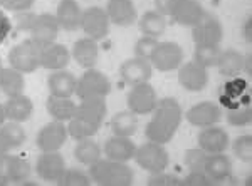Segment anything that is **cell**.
<instances>
[{
  "label": "cell",
  "mask_w": 252,
  "mask_h": 186,
  "mask_svg": "<svg viewBox=\"0 0 252 186\" xmlns=\"http://www.w3.org/2000/svg\"><path fill=\"white\" fill-rule=\"evenodd\" d=\"M152 114V119L145 126L146 139L153 143L168 144L177 134L182 119H184L180 103L175 98L158 99V104Z\"/></svg>",
  "instance_id": "1"
},
{
  "label": "cell",
  "mask_w": 252,
  "mask_h": 186,
  "mask_svg": "<svg viewBox=\"0 0 252 186\" xmlns=\"http://www.w3.org/2000/svg\"><path fill=\"white\" fill-rule=\"evenodd\" d=\"M88 175L94 185L99 186H129L135 181V171L128 163L99 158L88 166Z\"/></svg>",
  "instance_id": "2"
},
{
  "label": "cell",
  "mask_w": 252,
  "mask_h": 186,
  "mask_svg": "<svg viewBox=\"0 0 252 186\" xmlns=\"http://www.w3.org/2000/svg\"><path fill=\"white\" fill-rule=\"evenodd\" d=\"M40 52L42 47L35 44L31 37L20 40L9 51V66L22 74H32L40 67Z\"/></svg>",
  "instance_id": "3"
},
{
  "label": "cell",
  "mask_w": 252,
  "mask_h": 186,
  "mask_svg": "<svg viewBox=\"0 0 252 186\" xmlns=\"http://www.w3.org/2000/svg\"><path fill=\"white\" fill-rule=\"evenodd\" d=\"M133 159L136 161L138 166L148 173L165 171L170 164V156L165 149V144L153 143V141H146V143L136 146Z\"/></svg>",
  "instance_id": "4"
},
{
  "label": "cell",
  "mask_w": 252,
  "mask_h": 186,
  "mask_svg": "<svg viewBox=\"0 0 252 186\" xmlns=\"http://www.w3.org/2000/svg\"><path fill=\"white\" fill-rule=\"evenodd\" d=\"M59 24L54 14H32L29 20V26H27V32H29L31 39L35 44H39L40 47L51 46L58 40L59 35Z\"/></svg>",
  "instance_id": "5"
},
{
  "label": "cell",
  "mask_w": 252,
  "mask_h": 186,
  "mask_svg": "<svg viewBox=\"0 0 252 186\" xmlns=\"http://www.w3.org/2000/svg\"><path fill=\"white\" fill-rule=\"evenodd\" d=\"M111 92V82L104 72L97 71L96 67L86 69L84 74L78 78L76 92L79 99L84 98H108Z\"/></svg>",
  "instance_id": "6"
},
{
  "label": "cell",
  "mask_w": 252,
  "mask_h": 186,
  "mask_svg": "<svg viewBox=\"0 0 252 186\" xmlns=\"http://www.w3.org/2000/svg\"><path fill=\"white\" fill-rule=\"evenodd\" d=\"M148 60L153 69H158L160 72H172L184 62V49L180 47V44L172 40H163V42L158 40Z\"/></svg>",
  "instance_id": "7"
},
{
  "label": "cell",
  "mask_w": 252,
  "mask_h": 186,
  "mask_svg": "<svg viewBox=\"0 0 252 186\" xmlns=\"http://www.w3.org/2000/svg\"><path fill=\"white\" fill-rule=\"evenodd\" d=\"M158 104V96L155 87L148 82H140L131 86L126 98V106L129 111H133L136 116H146L152 114L153 109Z\"/></svg>",
  "instance_id": "8"
},
{
  "label": "cell",
  "mask_w": 252,
  "mask_h": 186,
  "mask_svg": "<svg viewBox=\"0 0 252 186\" xmlns=\"http://www.w3.org/2000/svg\"><path fill=\"white\" fill-rule=\"evenodd\" d=\"M204 173L210 178L212 186L215 185H235L237 180L232 175V159L225 153L207 155Z\"/></svg>",
  "instance_id": "9"
},
{
  "label": "cell",
  "mask_w": 252,
  "mask_h": 186,
  "mask_svg": "<svg viewBox=\"0 0 252 186\" xmlns=\"http://www.w3.org/2000/svg\"><path fill=\"white\" fill-rule=\"evenodd\" d=\"M67 126L63 121H51L46 126L39 129L35 136V144H37L40 153L46 151H59L67 141Z\"/></svg>",
  "instance_id": "10"
},
{
  "label": "cell",
  "mask_w": 252,
  "mask_h": 186,
  "mask_svg": "<svg viewBox=\"0 0 252 186\" xmlns=\"http://www.w3.org/2000/svg\"><path fill=\"white\" fill-rule=\"evenodd\" d=\"M109 26H111V22H109L108 14L103 7H88V9L83 10L81 29L84 30L86 37H91L94 40L108 37Z\"/></svg>",
  "instance_id": "11"
},
{
  "label": "cell",
  "mask_w": 252,
  "mask_h": 186,
  "mask_svg": "<svg viewBox=\"0 0 252 186\" xmlns=\"http://www.w3.org/2000/svg\"><path fill=\"white\" fill-rule=\"evenodd\" d=\"M66 171V161L59 151H46L40 153L35 161V173L46 183L58 185L61 176Z\"/></svg>",
  "instance_id": "12"
},
{
  "label": "cell",
  "mask_w": 252,
  "mask_h": 186,
  "mask_svg": "<svg viewBox=\"0 0 252 186\" xmlns=\"http://www.w3.org/2000/svg\"><path fill=\"white\" fill-rule=\"evenodd\" d=\"M192 39L195 46H210V44H220L223 39L222 22L215 15L207 14L198 24L192 27Z\"/></svg>",
  "instance_id": "13"
},
{
  "label": "cell",
  "mask_w": 252,
  "mask_h": 186,
  "mask_svg": "<svg viewBox=\"0 0 252 186\" xmlns=\"http://www.w3.org/2000/svg\"><path fill=\"white\" fill-rule=\"evenodd\" d=\"M178 71V82L185 91L190 92H202L209 84V72L205 67L198 66L195 60L182 62Z\"/></svg>",
  "instance_id": "14"
},
{
  "label": "cell",
  "mask_w": 252,
  "mask_h": 186,
  "mask_svg": "<svg viewBox=\"0 0 252 186\" xmlns=\"http://www.w3.org/2000/svg\"><path fill=\"white\" fill-rule=\"evenodd\" d=\"M205 15V9L198 0H175L170 17L172 22L178 24L182 27H192L198 24Z\"/></svg>",
  "instance_id": "15"
},
{
  "label": "cell",
  "mask_w": 252,
  "mask_h": 186,
  "mask_svg": "<svg viewBox=\"0 0 252 186\" xmlns=\"http://www.w3.org/2000/svg\"><path fill=\"white\" fill-rule=\"evenodd\" d=\"M185 118L195 128L202 129L207 126H214L222 119V107L212 101H202V103L193 104L185 112Z\"/></svg>",
  "instance_id": "16"
},
{
  "label": "cell",
  "mask_w": 252,
  "mask_h": 186,
  "mask_svg": "<svg viewBox=\"0 0 252 186\" xmlns=\"http://www.w3.org/2000/svg\"><path fill=\"white\" fill-rule=\"evenodd\" d=\"M153 76V67L148 59L143 57H131L125 60L120 66V78L128 86H135L140 82H148Z\"/></svg>",
  "instance_id": "17"
},
{
  "label": "cell",
  "mask_w": 252,
  "mask_h": 186,
  "mask_svg": "<svg viewBox=\"0 0 252 186\" xmlns=\"http://www.w3.org/2000/svg\"><path fill=\"white\" fill-rule=\"evenodd\" d=\"M197 143L198 148H202L205 153L214 155V153H225L229 149L230 137L225 129L214 124V126H207L200 129V133L197 136Z\"/></svg>",
  "instance_id": "18"
},
{
  "label": "cell",
  "mask_w": 252,
  "mask_h": 186,
  "mask_svg": "<svg viewBox=\"0 0 252 186\" xmlns=\"http://www.w3.org/2000/svg\"><path fill=\"white\" fill-rule=\"evenodd\" d=\"M106 14L111 24L118 27H129L138 20L136 5L133 0H108Z\"/></svg>",
  "instance_id": "19"
},
{
  "label": "cell",
  "mask_w": 252,
  "mask_h": 186,
  "mask_svg": "<svg viewBox=\"0 0 252 186\" xmlns=\"http://www.w3.org/2000/svg\"><path fill=\"white\" fill-rule=\"evenodd\" d=\"M135 151H136V146L129 136L113 134L111 137H108V139L104 141V146H103V155L106 156L108 159L123 161V163L131 161L133 156H135Z\"/></svg>",
  "instance_id": "20"
},
{
  "label": "cell",
  "mask_w": 252,
  "mask_h": 186,
  "mask_svg": "<svg viewBox=\"0 0 252 186\" xmlns=\"http://www.w3.org/2000/svg\"><path fill=\"white\" fill-rule=\"evenodd\" d=\"M54 15H56V19H58L61 29H64L67 32H74L81 29L83 9H81L78 0H59Z\"/></svg>",
  "instance_id": "21"
},
{
  "label": "cell",
  "mask_w": 252,
  "mask_h": 186,
  "mask_svg": "<svg viewBox=\"0 0 252 186\" xmlns=\"http://www.w3.org/2000/svg\"><path fill=\"white\" fill-rule=\"evenodd\" d=\"M71 57L84 69L96 67L97 59H99V46H97V40L91 37L78 39L72 44Z\"/></svg>",
  "instance_id": "22"
},
{
  "label": "cell",
  "mask_w": 252,
  "mask_h": 186,
  "mask_svg": "<svg viewBox=\"0 0 252 186\" xmlns=\"http://www.w3.org/2000/svg\"><path fill=\"white\" fill-rule=\"evenodd\" d=\"M76 84H78V78L67 69L52 71L47 76L49 92L52 96H58V98H71L76 92Z\"/></svg>",
  "instance_id": "23"
},
{
  "label": "cell",
  "mask_w": 252,
  "mask_h": 186,
  "mask_svg": "<svg viewBox=\"0 0 252 186\" xmlns=\"http://www.w3.org/2000/svg\"><path fill=\"white\" fill-rule=\"evenodd\" d=\"M71 51L67 49L64 44H51V46L42 47L40 52V67L47 69V71H59V69H66L71 62Z\"/></svg>",
  "instance_id": "24"
},
{
  "label": "cell",
  "mask_w": 252,
  "mask_h": 186,
  "mask_svg": "<svg viewBox=\"0 0 252 186\" xmlns=\"http://www.w3.org/2000/svg\"><path fill=\"white\" fill-rule=\"evenodd\" d=\"M106 111H108L106 98H84L76 106L74 116L101 126L104 118H106Z\"/></svg>",
  "instance_id": "25"
},
{
  "label": "cell",
  "mask_w": 252,
  "mask_h": 186,
  "mask_svg": "<svg viewBox=\"0 0 252 186\" xmlns=\"http://www.w3.org/2000/svg\"><path fill=\"white\" fill-rule=\"evenodd\" d=\"M3 111H5L7 121L24 123V121L31 119L32 112H34V103L26 94L12 96L3 103Z\"/></svg>",
  "instance_id": "26"
},
{
  "label": "cell",
  "mask_w": 252,
  "mask_h": 186,
  "mask_svg": "<svg viewBox=\"0 0 252 186\" xmlns=\"http://www.w3.org/2000/svg\"><path fill=\"white\" fill-rule=\"evenodd\" d=\"M244 57H246V54L235 49L220 51L215 67H217L219 74L223 76V78H237V76L242 74Z\"/></svg>",
  "instance_id": "27"
},
{
  "label": "cell",
  "mask_w": 252,
  "mask_h": 186,
  "mask_svg": "<svg viewBox=\"0 0 252 186\" xmlns=\"http://www.w3.org/2000/svg\"><path fill=\"white\" fill-rule=\"evenodd\" d=\"M0 91L7 98L24 94V91H26V79H24L22 72L15 71L10 66L2 67V71H0Z\"/></svg>",
  "instance_id": "28"
},
{
  "label": "cell",
  "mask_w": 252,
  "mask_h": 186,
  "mask_svg": "<svg viewBox=\"0 0 252 186\" xmlns=\"http://www.w3.org/2000/svg\"><path fill=\"white\" fill-rule=\"evenodd\" d=\"M76 106H78V104L71 98H58V96H52V94L49 96L46 101L49 116L56 121H63V123L74 118Z\"/></svg>",
  "instance_id": "29"
},
{
  "label": "cell",
  "mask_w": 252,
  "mask_h": 186,
  "mask_svg": "<svg viewBox=\"0 0 252 186\" xmlns=\"http://www.w3.org/2000/svg\"><path fill=\"white\" fill-rule=\"evenodd\" d=\"M138 27L143 35H150V37H160L166 30V17L158 14L157 10H146L138 20Z\"/></svg>",
  "instance_id": "30"
},
{
  "label": "cell",
  "mask_w": 252,
  "mask_h": 186,
  "mask_svg": "<svg viewBox=\"0 0 252 186\" xmlns=\"http://www.w3.org/2000/svg\"><path fill=\"white\" fill-rule=\"evenodd\" d=\"M109 126H111L113 134L131 137L138 129V116L129 109H125V111H120L113 116Z\"/></svg>",
  "instance_id": "31"
},
{
  "label": "cell",
  "mask_w": 252,
  "mask_h": 186,
  "mask_svg": "<svg viewBox=\"0 0 252 186\" xmlns=\"http://www.w3.org/2000/svg\"><path fill=\"white\" fill-rule=\"evenodd\" d=\"M101 155H103V149L99 148V144L93 137L79 139L74 148L76 161H79L81 164H86V166H91L93 163H96L101 158Z\"/></svg>",
  "instance_id": "32"
},
{
  "label": "cell",
  "mask_w": 252,
  "mask_h": 186,
  "mask_svg": "<svg viewBox=\"0 0 252 186\" xmlns=\"http://www.w3.org/2000/svg\"><path fill=\"white\" fill-rule=\"evenodd\" d=\"M99 129H101L99 124L89 123V121L76 118V116L72 119H69L67 123V134L76 141L84 139V137H93Z\"/></svg>",
  "instance_id": "33"
},
{
  "label": "cell",
  "mask_w": 252,
  "mask_h": 186,
  "mask_svg": "<svg viewBox=\"0 0 252 186\" xmlns=\"http://www.w3.org/2000/svg\"><path fill=\"white\" fill-rule=\"evenodd\" d=\"M220 51L222 49H220V46H219V44H210V46H195L193 60L198 64V66H202L205 69L215 67Z\"/></svg>",
  "instance_id": "34"
},
{
  "label": "cell",
  "mask_w": 252,
  "mask_h": 186,
  "mask_svg": "<svg viewBox=\"0 0 252 186\" xmlns=\"http://www.w3.org/2000/svg\"><path fill=\"white\" fill-rule=\"evenodd\" d=\"M31 176V164L22 156H10L9 180L10 185H22Z\"/></svg>",
  "instance_id": "35"
},
{
  "label": "cell",
  "mask_w": 252,
  "mask_h": 186,
  "mask_svg": "<svg viewBox=\"0 0 252 186\" xmlns=\"http://www.w3.org/2000/svg\"><path fill=\"white\" fill-rule=\"evenodd\" d=\"M58 185H61V186H89V185H93V181L88 173L83 171V169L66 168V171H64V175L61 176Z\"/></svg>",
  "instance_id": "36"
},
{
  "label": "cell",
  "mask_w": 252,
  "mask_h": 186,
  "mask_svg": "<svg viewBox=\"0 0 252 186\" xmlns=\"http://www.w3.org/2000/svg\"><path fill=\"white\" fill-rule=\"evenodd\" d=\"M0 131L7 136V139L10 141L12 148H20L24 143H26V129L22 128L20 123H15V121L3 123L2 126H0Z\"/></svg>",
  "instance_id": "37"
},
{
  "label": "cell",
  "mask_w": 252,
  "mask_h": 186,
  "mask_svg": "<svg viewBox=\"0 0 252 186\" xmlns=\"http://www.w3.org/2000/svg\"><path fill=\"white\" fill-rule=\"evenodd\" d=\"M225 119L230 126L235 128H242V126H249L252 121V109L251 106H237L227 111Z\"/></svg>",
  "instance_id": "38"
},
{
  "label": "cell",
  "mask_w": 252,
  "mask_h": 186,
  "mask_svg": "<svg viewBox=\"0 0 252 186\" xmlns=\"http://www.w3.org/2000/svg\"><path fill=\"white\" fill-rule=\"evenodd\" d=\"M232 151L237 159L242 163H251L252 161V136L242 134L232 143Z\"/></svg>",
  "instance_id": "39"
},
{
  "label": "cell",
  "mask_w": 252,
  "mask_h": 186,
  "mask_svg": "<svg viewBox=\"0 0 252 186\" xmlns=\"http://www.w3.org/2000/svg\"><path fill=\"white\" fill-rule=\"evenodd\" d=\"M207 155H209V153H205L202 148L187 149L184 155V161H185V166L189 168V171H204Z\"/></svg>",
  "instance_id": "40"
},
{
  "label": "cell",
  "mask_w": 252,
  "mask_h": 186,
  "mask_svg": "<svg viewBox=\"0 0 252 186\" xmlns=\"http://www.w3.org/2000/svg\"><path fill=\"white\" fill-rule=\"evenodd\" d=\"M157 44H158V39L157 37H150V35H141V37L135 42L133 52H135L136 57L148 59L150 55H152L153 49L157 47Z\"/></svg>",
  "instance_id": "41"
},
{
  "label": "cell",
  "mask_w": 252,
  "mask_h": 186,
  "mask_svg": "<svg viewBox=\"0 0 252 186\" xmlns=\"http://www.w3.org/2000/svg\"><path fill=\"white\" fill-rule=\"evenodd\" d=\"M146 183L150 186H177L182 185V180L173 173L166 171H158V173H150V178L146 180Z\"/></svg>",
  "instance_id": "42"
},
{
  "label": "cell",
  "mask_w": 252,
  "mask_h": 186,
  "mask_svg": "<svg viewBox=\"0 0 252 186\" xmlns=\"http://www.w3.org/2000/svg\"><path fill=\"white\" fill-rule=\"evenodd\" d=\"M35 0H0V9L20 14V12H29Z\"/></svg>",
  "instance_id": "43"
},
{
  "label": "cell",
  "mask_w": 252,
  "mask_h": 186,
  "mask_svg": "<svg viewBox=\"0 0 252 186\" xmlns=\"http://www.w3.org/2000/svg\"><path fill=\"white\" fill-rule=\"evenodd\" d=\"M182 185H189V186H212V181L210 178L205 175L204 171H189L184 180H182Z\"/></svg>",
  "instance_id": "44"
},
{
  "label": "cell",
  "mask_w": 252,
  "mask_h": 186,
  "mask_svg": "<svg viewBox=\"0 0 252 186\" xmlns=\"http://www.w3.org/2000/svg\"><path fill=\"white\" fill-rule=\"evenodd\" d=\"M12 29H14L12 19L0 9V46H2V44L7 40V37L12 34Z\"/></svg>",
  "instance_id": "45"
},
{
  "label": "cell",
  "mask_w": 252,
  "mask_h": 186,
  "mask_svg": "<svg viewBox=\"0 0 252 186\" xmlns=\"http://www.w3.org/2000/svg\"><path fill=\"white\" fill-rule=\"evenodd\" d=\"M9 166H10V155H2L0 156V186L10 185L9 180Z\"/></svg>",
  "instance_id": "46"
},
{
  "label": "cell",
  "mask_w": 252,
  "mask_h": 186,
  "mask_svg": "<svg viewBox=\"0 0 252 186\" xmlns=\"http://www.w3.org/2000/svg\"><path fill=\"white\" fill-rule=\"evenodd\" d=\"M153 3H155V10L158 14L161 15H170V10H172L175 0H153Z\"/></svg>",
  "instance_id": "47"
},
{
  "label": "cell",
  "mask_w": 252,
  "mask_h": 186,
  "mask_svg": "<svg viewBox=\"0 0 252 186\" xmlns=\"http://www.w3.org/2000/svg\"><path fill=\"white\" fill-rule=\"evenodd\" d=\"M241 35H242V40H244L246 44H251V42H252V19H251V17H247V19L242 22Z\"/></svg>",
  "instance_id": "48"
},
{
  "label": "cell",
  "mask_w": 252,
  "mask_h": 186,
  "mask_svg": "<svg viewBox=\"0 0 252 186\" xmlns=\"http://www.w3.org/2000/svg\"><path fill=\"white\" fill-rule=\"evenodd\" d=\"M10 149H14V148H12V144H10V141L7 139V136L3 134L2 131H0V156L7 155V153H9Z\"/></svg>",
  "instance_id": "49"
},
{
  "label": "cell",
  "mask_w": 252,
  "mask_h": 186,
  "mask_svg": "<svg viewBox=\"0 0 252 186\" xmlns=\"http://www.w3.org/2000/svg\"><path fill=\"white\" fill-rule=\"evenodd\" d=\"M252 64H251V54H246V57H244V69H242V72H246L247 76L251 78V74H252Z\"/></svg>",
  "instance_id": "50"
},
{
  "label": "cell",
  "mask_w": 252,
  "mask_h": 186,
  "mask_svg": "<svg viewBox=\"0 0 252 186\" xmlns=\"http://www.w3.org/2000/svg\"><path fill=\"white\" fill-rule=\"evenodd\" d=\"M7 121L5 118V111H3V104H0V126Z\"/></svg>",
  "instance_id": "51"
},
{
  "label": "cell",
  "mask_w": 252,
  "mask_h": 186,
  "mask_svg": "<svg viewBox=\"0 0 252 186\" xmlns=\"http://www.w3.org/2000/svg\"><path fill=\"white\" fill-rule=\"evenodd\" d=\"M2 67H3V64H2V57H0V71H2Z\"/></svg>",
  "instance_id": "52"
}]
</instances>
